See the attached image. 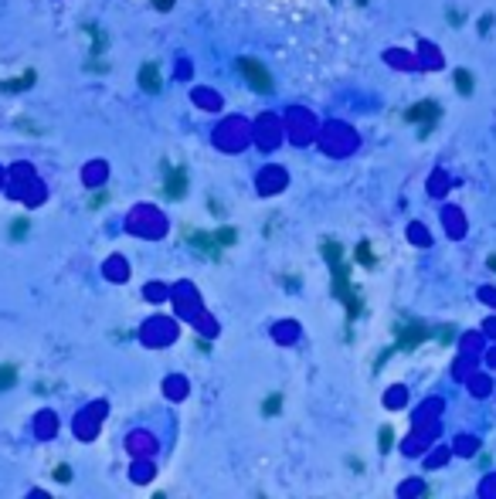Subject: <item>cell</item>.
Returning <instances> with one entry per match:
<instances>
[{"mask_svg": "<svg viewBox=\"0 0 496 499\" xmlns=\"http://www.w3.org/2000/svg\"><path fill=\"white\" fill-rule=\"evenodd\" d=\"M388 445H391V431L384 428V431H381V448H388Z\"/></svg>", "mask_w": 496, "mask_h": 499, "instance_id": "obj_7", "label": "cell"}, {"mask_svg": "<svg viewBox=\"0 0 496 499\" xmlns=\"http://www.w3.org/2000/svg\"><path fill=\"white\" fill-rule=\"evenodd\" d=\"M435 116H438V105H435V102H422V105L408 109V119H411V123H425V129H431Z\"/></svg>", "mask_w": 496, "mask_h": 499, "instance_id": "obj_2", "label": "cell"}, {"mask_svg": "<svg viewBox=\"0 0 496 499\" xmlns=\"http://www.w3.org/2000/svg\"><path fill=\"white\" fill-rule=\"evenodd\" d=\"M238 71L252 82V88H259V92H272V78H269V71L262 68L259 62H252V58H241L238 62Z\"/></svg>", "mask_w": 496, "mask_h": 499, "instance_id": "obj_1", "label": "cell"}, {"mask_svg": "<svg viewBox=\"0 0 496 499\" xmlns=\"http://www.w3.org/2000/svg\"><path fill=\"white\" fill-rule=\"evenodd\" d=\"M140 82H143L146 92H160V82H156V68H153V65H143V78H140Z\"/></svg>", "mask_w": 496, "mask_h": 499, "instance_id": "obj_3", "label": "cell"}, {"mask_svg": "<svg viewBox=\"0 0 496 499\" xmlns=\"http://www.w3.org/2000/svg\"><path fill=\"white\" fill-rule=\"evenodd\" d=\"M7 384H14V374H10V367H3V370H0V387H7Z\"/></svg>", "mask_w": 496, "mask_h": 499, "instance_id": "obj_6", "label": "cell"}, {"mask_svg": "<svg viewBox=\"0 0 496 499\" xmlns=\"http://www.w3.org/2000/svg\"><path fill=\"white\" fill-rule=\"evenodd\" d=\"M455 88H459L462 95H469V92H473V78H469V71H462V68L455 71Z\"/></svg>", "mask_w": 496, "mask_h": 499, "instance_id": "obj_4", "label": "cell"}, {"mask_svg": "<svg viewBox=\"0 0 496 499\" xmlns=\"http://www.w3.org/2000/svg\"><path fill=\"white\" fill-rule=\"evenodd\" d=\"M357 258H360L364 265H374V255H370V245H360V248H357Z\"/></svg>", "mask_w": 496, "mask_h": 499, "instance_id": "obj_5", "label": "cell"}]
</instances>
